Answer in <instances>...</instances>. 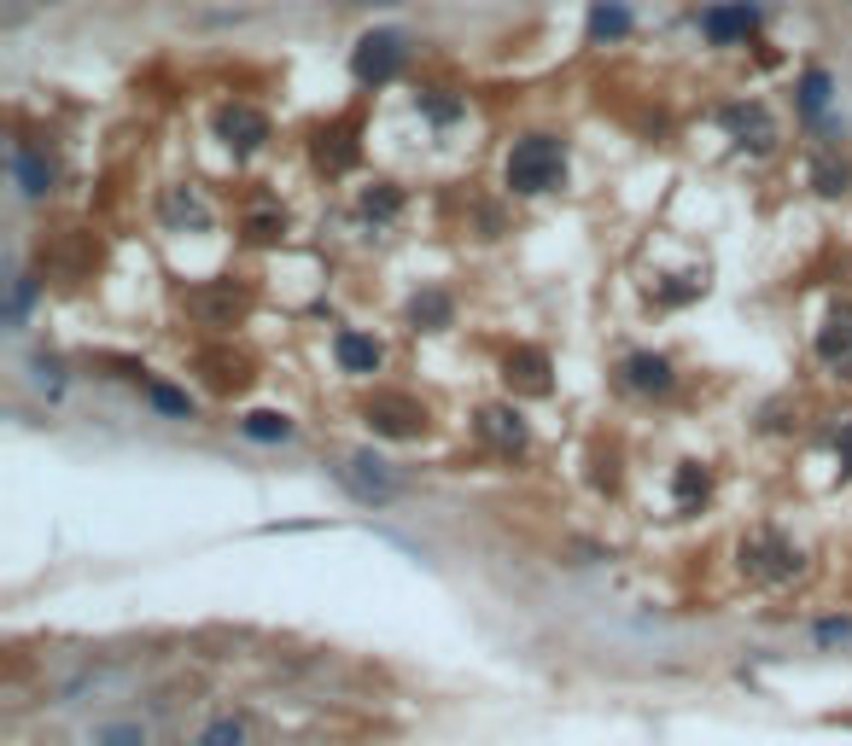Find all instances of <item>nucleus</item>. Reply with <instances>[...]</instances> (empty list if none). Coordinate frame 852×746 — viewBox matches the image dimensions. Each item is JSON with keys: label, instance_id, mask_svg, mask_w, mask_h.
Listing matches in <instances>:
<instances>
[{"label": "nucleus", "instance_id": "nucleus-1", "mask_svg": "<svg viewBox=\"0 0 852 746\" xmlns=\"http://www.w3.org/2000/svg\"><path fill=\"white\" fill-rule=\"evenodd\" d=\"M502 175H509V193H520V199L550 193V186H561V175H566V147L555 135H525V140H514Z\"/></svg>", "mask_w": 852, "mask_h": 746}, {"label": "nucleus", "instance_id": "nucleus-2", "mask_svg": "<svg viewBox=\"0 0 852 746\" xmlns=\"http://www.w3.org/2000/svg\"><path fill=\"white\" fill-rule=\"evenodd\" d=\"M403 65H409V35H397V30H369L356 41V53H351V76L362 82V88L397 82Z\"/></svg>", "mask_w": 852, "mask_h": 746}, {"label": "nucleus", "instance_id": "nucleus-3", "mask_svg": "<svg viewBox=\"0 0 852 746\" xmlns=\"http://www.w3.org/2000/svg\"><path fill=\"white\" fill-rule=\"evenodd\" d=\"M310 158H316L321 175L356 170V158H362V111H344V117H333V122H321L316 140H310Z\"/></svg>", "mask_w": 852, "mask_h": 746}, {"label": "nucleus", "instance_id": "nucleus-4", "mask_svg": "<svg viewBox=\"0 0 852 746\" xmlns=\"http://www.w3.org/2000/svg\"><path fill=\"white\" fill-rule=\"evenodd\" d=\"M742 572L759 577V584H782V577L800 572V548L788 543V536H777V531H754L742 543Z\"/></svg>", "mask_w": 852, "mask_h": 746}, {"label": "nucleus", "instance_id": "nucleus-5", "mask_svg": "<svg viewBox=\"0 0 852 746\" xmlns=\"http://www.w3.org/2000/svg\"><path fill=\"white\" fill-rule=\"evenodd\" d=\"M362 414H369V426L380 438H420V426H426V408L415 397H403V391H380Z\"/></svg>", "mask_w": 852, "mask_h": 746}, {"label": "nucleus", "instance_id": "nucleus-6", "mask_svg": "<svg viewBox=\"0 0 852 746\" xmlns=\"http://www.w3.org/2000/svg\"><path fill=\"white\" fill-rule=\"evenodd\" d=\"M188 309H193V316L205 321V327H216V333H222V327H234L239 316H246L252 298L239 292L234 280H222V286H199V292H188Z\"/></svg>", "mask_w": 852, "mask_h": 746}, {"label": "nucleus", "instance_id": "nucleus-7", "mask_svg": "<svg viewBox=\"0 0 852 746\" xmlns=\"http://www.w3.org/2000/svg\"><path fill=\"white\" fill-rule=\"evenodd\" d=\"M216 135L228 140L234 152H257L263 140H269V117H263L257 106H246V99H234V106H222V117H216Z\"/></svg>", "mask_w": 852, "mask_h": 746}, {"label": "nucleus", "instance_id": "nucleus-8", "mask_svg": "<svg viewBox=\"0 0 852 746\" xmlns=\"http://www.w3.org/2000/svg\"><path fill=\"white\" fill-rule=\"evenodd\" d=\"M701 30L718 41V47H729V41H747L759 30V7H747V0H724V7H706L701 12Z\"/></svg>", "mask_w": 852, "mask_h": 746}, {"label": "nucleus", "instance_id": "nucleus-9", "mask_svg": "<svg viewBox=\"0 0 852 746\" xmlns=\"http://www.w3.org/2000/svg\"><path fill=\"white\" fill-rule=\"evenodd\" d=\"M619 373H625V385H631V391H642V397H665V391L678 385V367L665 356H654V350H631Z\"/></svg>", "mask_w": 852, "mask_h": 746}, {"label": "nucleus", "instance_id": "nucleus-10", "mask_svg": "<svg viewBox=\"0 0 852 746\" xmlns=\"http://www.w3.org/2000/svg\"><path fill=\"white\" fill-rule=\"evenodd\" d=\"M339 479L351 484V495L356 502H374V508H385L397 495V484H392V472H380V461L374 455H356V461H344L339 467Z\"/></svg>", "mask_w": 852, "mask_h": 746}, {"label": "nucleus", "instance_id": "nucleus-11", "mask_svg": "<svg viewBox=\"0 0 852 746\" xmlns=\"http://www.w3.org/2000/svg\"><path fill=\"white\" fill-rule=\"evenodd\" d=\"M724 129L742 135L754 152H770V147H777V122H770V111L759 106V99H747V106H724Z\"/></svg>", "mask_w": 852, "mask_h": 746}, {"label": "nucleus", "instance_id": "nucleus-12", "mask_svg": "<svg viewBox=\"0 0 852 746\" xmlns=\"http://www.w3.org/2000/svg\"><path fill=\"white\" fill-rule=\"evenodd\" d=\"M818 362L823 367H852V303H835L829 321L818 327Z\"/></svg>", "mask_w": 852, "mask_h": 746}, {"label": "nucleus", "instance_id": "nucleus-13", "mask_svg": "<svg viewBox=\"0 0 852 746\" xmlns=\"http://www.w3.org/2000/svg\"><path fill=\"white\" fill-rule=\"evenodd\" d=\"M502 380L514 391H525V397H543V391H550V356L532 344H520V350H509V362H502Z\"/></svg>", "mask_w": 852, "mask_h": 746}, {"label": "nucleus", "instance_id": "nucleus-14", "mask_svg": "<svg viewBox=\"0 0 852 746\" xmlns=\"http://www.w3.org/2000/svg\"><path fill=\"white\" fill-rule=\"evenodd\" d=\"M479 431L491 438L502 455H525V420H520V408H509V403H491V408H479Z\"/></svg>", "mask_w": 852, "mask_h": 746}, {"label": "nucleus", "instance_id": "nucleus-15", "mask_svg": "<svg viewBox=\"0 0 852 746\" xmlns=\"http://www.w3.org/2000/svg\"><path fill=\"white\" fill-rule=\"evenodd\" d=\"M333 356H339V367H344V373H356V380H369V373H380L385 350H380V339L356 333V327H344V333L333 339Z\"/></svg>", "mask_w": 852, "mask_h": 746}, {"label": "nucleus", "instance_id": "nucleus-16", "mask_svg": "<svg viewBox=\"0 0 852 746\" xmlns=\"http://www.w3.org/2000/svg\"><path fill=\"white\" fill-rule=\"evenodd\" d=\"M12 175H18V186H24L30 199H47L53 193V163H47V152L24 147V140H12Z\"/></svg>", "mask_w": 852, "mask_h": 746}, {"label": "nucleus", "instance_id": "nucleus-17", "mask_svg": "<svg viewBox=\"0 0 852 746\" xmlns=\"http://www.w3.org/2000/svg\"><path fill=\"white\" fill-rule=\"evenodd\" d=\"M450 292H438V286H426V292H415V303H409V321L415 327H426V333H438V327H450Z\"/></svg>", "mask_w": 852, "mask_h": 746}, {"label": "nucleus", "instance_id": "nucleus-18", "mask_svg": "<svg viewBox=\"0 0 852 746\" xmlns=\"http://www.w3.org/2000/svg\"><path fill=\"white\" fill-rule=\"evenodd\" d=\"M239 431H246L252 444H287L292 438V420H287V414H275V408H257V414L239 420Z\"/></svg>", "mask_w": 852, "mask_h": 746}, {"label": "nucleus", "instance_id": "nucleus-19", "mask_svg": "<svg viewBox=\"0 0 852 746\" xmlns=\"http://www.w3.org/2000/svg\"><path fill=\"white\" fill-rule=\"evenodd\" d=\"M625 30H631V12L619 7V0H596L590 7V41L601 47V41H619Z\"/></svg>", "mask_w": 852, "mask_h": 746}, {"label": "nucleus", "instance_id": "nucleus-20", "mask_svg": "<svg viewBox=\"0 0 852 746\" xmlns=\"http://www.w3.org/2000/svg\"><path fill=\"white\" fill-rule=\"evenodd\" d=\"M193 746H252V723L246 717H211L193 735Z\"/></svg>", "mask_w": 852, "mask_h": 746}, {"label": "nucleus", "instance_id": "nucleus-21", "mask_svg": "<svg viewBox=\"0 0 852 746\" xmlns=\"http://www.w3.org/2000/svg\"><path fill=\"white\" fill-rule=\"evenodd\" d=\"M356 211H362V216H374V222H392V216L403 211V193H397L392 181H374V186H362Z\"/></svg>", "mask_w": 852, "mask_h": 746}, {"label": "nucleus", "instance_id": "nucleus-22", "mask_svg": "<svg viewBox=\"0 0 852 746\" xmlns=\"http://www.w3.org/2000/svg\"><path fill=\"white\" fill-rule=\"evenodd\" d=\"M811 186H818L823 199H841L846 186H852V163H841V158H818V163H811Z\"/></svg>", "mask_w": 852, "mask_h": 746}, {"label": "nucleus", "instance_id": "nucleus-23", "mask_svg": "<svg viewBox=\"0 0 852 746\" xmlns=\"http://www.w3.org/2000/svg\"><path fill=\"white\" fill-rule=\"evenodd\" d=\"M829 94H835V82H829V71L811 65V71L800 76V111H806V117H818V111L829 106Z\"/></svg>", "mask_w": 852, "mask_h": 746}, {"label": "nucleus", "instance_id": "nucleus-24", "mask_svg": "<svg viewBox=\"0 0 852 746\" xmlns=\"http://www.w3.org/2000/svg\"><path fill=\"white\" fill-rule=\"evenodd\" d=\"M672 490H678V502H683V508H695V502H706V490H713V479H706V467L683 461V467H678V479H672Z\"/></svg>", "mask_w": 852, "mask_h": 746}, {"label": "nucleus", "instance_id": "nucleus-25", "mask_svg": "<svg viewBox=\"0 0 852 746\" xmlns=\"http://www.w3.org/2000/svg\"><path fill=\"white\" fill-rule=\"evenodd\" d=\"M94 746H147V723H99V729L88 735Z\"/></svg>", "mask_w": 852, "mask_h": 746}, {"label": "nucleus", "instance_id": "nucleus-26", "mask_svg": "<svg viewBox=\"0 0 852 746\" xmlns=\"http://www.w3.org/2000/svg\"><path fill=\"white\" fill-rule=\"evenodd\" d=\"M164 216H170V222H211V211H205V204H199V193H193V186H188V193H181V186H175V193L164 199Z\"/></svg>", "mask_w": 852, "mask_h": 746}, {"label": "nucleus", "instance_id": "nucleus-27", "mask_svg": "<svg viewBox=\"0 0 852 746\" xmlns=\"http://www.w3.org/2000/svg\"><path fill=\"white\" fill-rule=\"evenodd\" d=\"M280 234H287V216H280V211H257V216H246V239H252V245H275Z\"/></svg>", "mask_w": 852, "mask_h": 746}, {"label": "nucleus", "instance_id": "nucleus-28", "mask_svg": "<svg viewBox=\"0 0 852 746\" xmlns=\"http://www.w3.org/2000/svg\"><path fill=\"white\" fill-rule=\"evenodd\" d=\"M147 397L164 408V414H175V420H193V397L188 391H170V385H147Z\"/></svg>", "mask_w": 852, "mask_h": 746}, {"label": "nucleus", "instance_id": "nucleus-29", "mask_svg": "<svg viewBox=\"0 0 852 746\" xmlns=\"http://www.w3.org/2000/svg\"><path fill=\"white\" fill-rule=\"evenodd\" d=\"M420 111L433 117V122H456L461 117V99H444V88H426L420 94Z\"/></svg>", "mask_w": 852, "mask_h": 746}, {"label": "nucleus", "instance_id": "nucleus-30", "mask_svg": "<svg viewBox=\"0 0 852 746\" xmlns=\"http://www.w3.org/2000/svg\"><path fill=\"white\" fill-rule=\"evenodd\" d=\"M30 298H35V280H30V275H12V298H7V316H12V321H24Z\"/></svg>", "mask_w": 852, "mask_h": 746}, {"label": "nucleus", "instance_id": "nucleus-31", "mask_svg": "<svg viewBox=\"0 0 852 746\" xmlns=\"http://www.w3.org/2000/svg\"><path fill=\"white\" fill-rule=\"evenodd\" d=\"M811 636H818L823 648H835V641H852V618H823V625L811 630Z\"/></svg>", "mask_w": 852, "mask_h": 746}, {"label": "nucleus", "instance_id": "nucleus-32", "mask_svg": "<svg viewBox=\"0 0 852 746\" xmlns=\"http://www.w3.org/2000/svg\"><path fill=\"white\" fill-rule=\"evenodd\" d=\"M35 380H42L47 391H58V385H65V367H58L53 356H35Z\"/></svg>", "mask_w": 852, "mask_h": 746}, {"label": "nucleus", "instance_id": "nucleus-33", "mask_svg": "<svg viewBox=\"0 0 852 746\" xmlns=\"http://www.w3.org/2000/svg\"><path fill=\"white\" fill-rule=\"evenodd\" d=\"M835 455H841V479H852V426L841 431V444H835Z\"/></svg>", "mask_w": 852, "mask_h": 746}]
</instances>
